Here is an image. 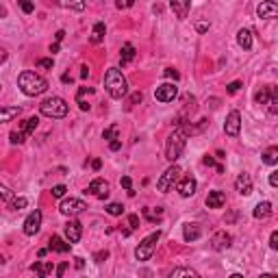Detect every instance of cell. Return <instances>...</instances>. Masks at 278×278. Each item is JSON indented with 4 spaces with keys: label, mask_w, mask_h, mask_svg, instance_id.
I'll return each mask as SVG.
<instances>
[{
    "label": "cell",
    "mask_w": 278,
    "mask_h": 278,
    "mask_svg": "<svg viewBox=\"0 0 278 278\" xmlns=\"http://www.w3.org/2000/svg\"><path fill=\"white\" fill-rule=\"evenodd\" d=\"M235 189H237L242 196H250L252 193V178L248 174H239L235 180Z\"/></svg>",
    "instance_id": "17"
},
{
    "label": "cell",
    "mask_w": 278,
    "mask_h": 278,
    "mask_svg": "<svg viewBox=\"0 0 278 278\" xmlns=\"http://www.w3.org/2000/svg\"><path fill=\"white\" fill-rule=\"evenodd\" d=\"M37 124H39V118H35V115H33V118H29L24 124H22L20 133H22V135H24V139L33 135V133H35V128H37Z\"/></svg>",
    "instance_id": "27"
},
{
    "label": "cell",
    "mask_w": 278,
    "mask_h": 278,
    "mask_svg": "<svg viewBox=\"0 0 278 278\" xmlns=\"http://www.w3.org/2000/svg\"><path fill=\"white\" fill-rule=\"evenodd\" d=\"M104 89L109 91L111 98L120 100L124 98V96L128 94V83L126 78H124V74L120 72L118 68H109L104 74Z\"/></svg>",
    "instance_id": "1"
},
{
    "label": "cell",
    "mask_w": 278,
    "mask_h": 278,
    "mask_svg": "<svg viewBox=\"0 0 278 278\" xmlns=\"http://www.w3.org/2000/svg\"><path fill=\"white\" fill-rule=\"evenodd\" d=\"M200 235H202V228L198 224H185L183 226V239L185 242H196V239H200Z\"/></svg>",
    "instance_id": "19"
},
{
    "label": "cell",
    "mask_w": 278,
    "mask_h": 278,
    "mask_svg": "<svg viewBox=\"0 0 278 278\" xmlns=\"http://www.w3.org/2000/svg\"><path fill=\"white\" fill-rule=\"evenodd\" d=\"M202 161H205V165H215V161H213V156H205V159H202Z\"/></svg>",
    "instance_id": "55"
},
{
    "label": "cell",
    "mask_w": 278,
    "mask_h": 278,
    "mask_svg": "<svg viewBox=\"0 0 278 278\" xmlns=\"http://www.w3.org/2000/svg\"><path fill=\"white\" fill-rule=\"evenodd\" d=\"M176 94H178V89H176V85H172V83H163V85H159L155 89V98L159 103H172L176 98Z\"/></svg>",
    "instance_id": "11"
},
{
    "label": "cell",
    "mask_w": 278,
    "mask_h": 278,
    "mask_svg": "<svg viewBox=\"0 0 278 278\" xmlns=\"http://www.w3.org/2000/svg\"><path fill=\"white\" fill-rule=\"evenodd\" d=\"M115 135H118V124H113V126H109L106 131L103 133L104 139H115Z\"/></svg>",
    "instance_id": "37"
},
{
    "label": "cell",
    "mask_w": 278,
    "mask_h": 278,
    "mask_svg": "<svg viewBox=\"0 0 278 278\" xmlns=\"http://www.w3.org/2000/svg\"><path fill=\"white\" fill-rule=\"evenodd\" d=\"M106 213H109V215H122V213H124V207L118 205V202H111V205L106 207Z\"/></svg>",
    "instance_id": "33"
},
{
    "label": "cell",
    "mask_w": 278,
    "mask_h": 278,
    "mask_svg": "<svg viewBox=\"0 0 278 278\" xmlns=\"http://www.w3.org/2000/svg\"><path fill=\"white\" fill-rule=\"evenodd\" d=\"M133 59H135V46H133V44H124L122 46V54H120V63L126 66V63L133 61Z\"/></svg>",
    "instance_id": "26"
},
{
    "label": "cell",
    "mask_w": 278,
    "mask_h": 278,
    "mask_svg": "<svg viewBox=\"0 0 278 278\" xmlns=\"http://www.w3.org/2000/svg\"><path fill=\"white\" fill-rule=\"evenodd\" d=\"M37 68L50 70V68H52V59H39V61H37Z\"/></svg>",
    "instance_id": "40"
},
{
    "label": "cell",
    "mask_w": 278,
    "mask_h": 278,
    "mask_svg": "<svg viewBox=\"0 0 278 278\" xmlns=\"http://www.w3.org/2000/svg\"><path fill=\"white\" fill-rule=\"evenodd\" d=\"M118 9H128V7H133V4H135V0H118Z\"/></svg>",
    "instance_id": "42"
},
{
    "label": "cell",
    "mask_w": 278,
    "mask_h": 278,
    "mask_svg": "<svg viewBox=\"0 0 278 278\" xmlns=\"http://www.w3.org/2000/svg\"><path fill=\"white\" fill-rule=\"evenodd\" d=\"M226 89H228V94H237V91L242 89V83H239V81H233L228 87H226Z\"/></svg>",
    "instance_id": "41"
},
{
    "label": "cell",
    "mask_w": 278,
    "mask_h": 278,
    "mask_svg": "<svg viewBox=\"0 0 278 278\" xmlns=\"http://www.w3.org/2000/svg\"><path fill=\"white\" fill-rule=\"evenodd\" d=\"M224 202H226V196H224V191H211L207 196V207L208 208H222L224 207Z\"/></svg>",
    "instance_id": "20"
},
{
    "label": "cell",
    "mask_w": 278,
    "mask_h": 278,
    "mask_svg": "<svg viewBox=\"0 0 278 278\" xmlns=\"http://www.w3.org/2000/svg\"><path fill=\"white\" fill-rule=\"evenodd\" d=\"M178 178H180V168L178 165H172V168H168L163 174H161V178L156 180V189H159L161 193H168L170 189H174V185H178Z\"/></svg>",
    "instance_id": "7"
},
{
    "label": "cell",
    "mask_w": 278,
    "mask_h": 278,
    "mask_svg": "<svg viewBox=\"0 0 278 278\" xmlns=\"http://www.w3.org/2000/svg\"><path fill=\"white\" fill-rule=\"evenodd\" d=\"M20 7H22V11L24 13H33L35 4H33V0H20Z\"/></svg>",
    "instance_id": "36"
},
{
    "label": "cell",
    "mask_w": 278,
    "mask_h": 278,
    "mask_svg": "<svg viewBox=\"0 0 278 278\" xmlns=\"http://www.w3.org/2000/svg\"><path fill=\"white\" fill-rule=\"evenodd\" d=\"M122 187L128 189V193H131V196H135V191H133V183H131V178H128V176H122Z\"/></svg>",
    "instance_id": "39"
},
{
    "label": "cell",
    "mask_w": 278,
    "mask_h": 278,
    "mask_svg": "<svg viewBox=\"0 0 278 278\" xmlns=\"http://www.w3.org/2000/svg\"><path fill=\"white\" fill-rule=\"evenodd\" d=\"M106 257H109V252H106V250H103V252H96L94 261H96V263H103V261H104Z\"/></svg>",
    "instance_id": "45"
},
{
    "label": "cell",
    "mask_w": 278,
    "mask_h": 278,
    "mask_svg": "<svg viewBox=\"0 0 278 278\" xmlns=\"http://www.w3.org/2000/svg\"><path fill=\"white\" fill-rule=\"evenodd\" d=\"M189 4H191V0H170V7H172L174 16L180 17V20H185V17H187Z\"/></svg>",
    "instance_id": "18"
},
{
    "label": "cell",
    "mask_w": 278,
    "mask_h": 278,
    "mask_svg": "<svg viewBox=\"0 0 278 278\" xmlns=\"http://www.w3.org/2000/svg\"><path fill=\"white\" fill-rule=\"evenodd\" d=\"M66 270H68V263H61V265H59V267H57V276H59V278H61L63 274H66Z\"/></svg>",
    "instance_id": "48"
},
{
    "label": "cell",
    "mask_w": 278,
    "mask_h": 278,
    "mask_svg": "<svg viewBox=\"0 0 278 278\" xmlns=\"http://www.w3.org/2000/svg\"><path fill=\"white\" fill-rule=\"evenodd\" d=\"M26 205H29V200H26V198H16V200L11 202V208H13V211H20V208H24Z\"/></svg>",
    "instance_id": "34"
},
{
    "label": "cell",
    "mask_w": 278,
    "mask_h": 278,
    "mask_svg": "<svg viewBox=\"0 0 278 278\" xmlns=\"http://www.w3.org/2000/svg\"><path fill=\"white\" fill-rule=\"evenodd\" d=\"M74 265H76L78 270H83V265H85V263H83V259H74Z\"/></svg>",
    "instance_id": "54"
},
{
    "label": "cell",
    "mask_w": 278,
    "mask_h": 278,
    "mask_svg": "<svg viewBox=\"0 0 278 278\" xmlns=\"http://www.w3.org/2000/svg\"><path fill=\"white\" fill-rule=\"evenodd\" d=\"M103 37H104V24H103V22H98V24L94 26V35H91V41H94V44H100V41H103Z\"/></svg>",
    "instance_id": "31"
},
{
    "label": "cell",
    "mask_w": 278,
    "mask_h": 278,
    "mask_svg": "<svg viewBox=\"0 0 278 278\" xmlns=\"http://www.w3.org/2000/svg\"><path fill=\"white\" fill-rule=\"evenodd\" d=\"M9 137H11V143H24V141H26V139H24V135H22L20 131H13V133H11V135H9Z\"/></svg>",
    "instance_id": "38"
},
{
    "label": "cell",
    "mask_w": 278,
    "mask_h": 278,
    "mask_svg": "<svg viewBox=\"0 0 278 278\" xmlns=\"http://www.w3.org/2000/svg\"><path fill=\"white\" fill-rule=\"evenodd\" d=\"M70 245H72V243H70V242L66 243L61 237H57V235H52V237H50V242H48V248L52 250V252H59V254L70 252Z\"/></svg>",
    "instance_id": "21"
},
{
    "label": "cell",
    "mask_w": 278,
    "mask_h": 278,
    "mask_svg": "<svg viewBox=\"0 0 278 278\" xmlns=\"http://www.w3.org/2000/svg\"><path fill=\"white\" fill-rule=\"evenodd\" d=\"M85 208H87V205H85L83 200H78V198H66V200L59 205V211H61L66 217H76V215H81Z\"/></svg>",
    "instance_id": "8"
},
{
    "label": "cell",
    "mask_w": 278,
    "mask_h": 278,
    "mask_svg": "<svg viewBox=\"0 0 278 278\" xmlns=\"http://www.w3.org/2000/svg\"><path fill=\"white\" fill-rule=\"evenodd\" d=\"M17 87H20L22 94H26V96H39L48 89V81L35 72H22L20 76H17Z\"/></svg>",
    "instance_id": "2"
},
{
    "label": "cell",
    "mask_w": 278,
    "mask_h": 278,
    "mask_svg": "<svg viewBox=\"0 0 278 278\" xmlns=\"http://www.w3.org/2000/svg\"><path fill=\"white\" fill-rule=\"evenodd\" d=\"M81 237H83V226H81V222L70 220L68 224H66V239H68L70 243H78V242H81Z\"/></svg>",
    "instance_id": "13"
},
{
    "label": "cell",
    "mask_w": 278,
    "mask_h": 278,
    "mask_svg": "<svg viewBox=\"0 0 278 278\" xmlns=\"http://www.w3.org/2000/svg\"><path fill=\"white\" fill-rule=\"evenodd\" d=\"M20 113H22L20 106H2V109H0V122H11V120L17 118Z\"/></svg>",
    "instance_id": "24"
},
{
    "label": "cell",
    "mask_w": 278,
    "mask_h": 278,
    "mask_svg": "<svg viewBox=\"0 0 278 278\" xmlns=\"http://www.w3.org/2000/svg\"><path fill=\"white\" fill-rule=\"evenodd\" d=\"M57 50H59V41H57V44L50 46V52H57Z\"/></svg>",
    "instance_id": "57"
},
{
    "label": "cell",
    "mask_w": 278,
    "mask_h": 278,
    "mask_svg": "<svg viewBox=\"0 0 278 278\" xmlns=\"http://www.w3.org/2000/svg\"><path fill=\"white\" fill-rule=\"evenodd\" d=\"M0 193H2V200H4V202H9V200H11V191H9V189L4 187V185H2V187H0Z\"/></svg>",
    "instance_id": "46"
},
{
    "label": "cell",
    "mask_w": 278,
    "mask_h": 278,
    "mask_svg": "<svg viewBox=\"0 0 278 278\" xmlns=\"http://www.w3.org/2000/svg\"><path fill=\"white\" fill-rule=\"evenodd\" d=\"M39 111H41V115H46V118L61 120L68 115V103L63 98H59V96H52V98H46L44 103L39 104Z\"/></svg>",
    "instance_id": "4"
},
{
    "label": "cell",
    "mask_w": 278,
    "mask_h": 278,
    "mask_svg": "<svg viewBox=\"0 0 278 278\" xmlns=\"http://www.w3.org/2000/svg\"><path fill=\"white\" fill-rule=\"evenodd\" d=\"M196 180L191 178V176H185L183 180H178V185H176V189H178V193L183 198H189V196H193L196 193Z\"/></svg>",
    "instance_id": "16"
},
{
    "label": "cell",
    "mask_w": 278,
    "mask_h": 278,
    "mask_svg": "<svg viewBox=\"0 0 278 278\" xmlns=\"http://www.w3.org/2000/svg\"><path fill=\"white\" fill-rule=\"evenodd\" d=\"M128 224H131V228H137V226H139V217L137 215H128Z\"/></svg>",
    "instance_id": "47"
},
{
    "label": "cell",
    "mask_w": 278,
    "mask_h": 278,
    "mask_svg": "<svg viewBox=\"0 0 278 278\" xmlns=\"http://www.w3.org/2000/svg\"><path fill=\"white\" fill-rule=\"evenodd\" d=\"M270 245H272V250H276V252H278V230H276V233H272Z\"/></svg>",
    "instance_id": "44"
},
{
    "label": "cell",
    "mask_w": 278,
    "mask_h": 278,
    "mask_svg": "<svg viewBox=\"0 0 278 278\" xmlns=\"http://www.w3.org/2000/svg\"><path fill=\"white\" fill-rule=\"evenodd\" d=\"M270 185H272V187H278V172L270 174Z\"/></svg>",
    "instance_id": "49"
},
{
    "label": "cell",
    "mask_w": 278,
    "mask_h": 278,
    "mask_svg": "<svg viewBox=\"0 0 278 278\" xmlns=\"http://www.w3.org/2000/svg\"><path fill=\"white\" fill-rule=\"evenodd\" d=\"M239 131H242V115H239V111H230L224 124V133L228 137H237Z\"/></svg>",
    "instance_id": "10"
},
{
    "label": "cell",
    "mask_w": 278,
    "mask_h": 278,
    "mask_svg": "<svg viewBox=\"0 0 278 278\" xmlns=\"http://www.w3.org/2000/svg\"><path fill=\"white\" fill-rule=\"evenodd\" d=\"M81 76H83V78L89 76V68H87V66H83V68H81Z\"/></svg>",
    "instance_id": "52"
},
{
    "label": "cell",
    "mask_w": 278,
    "mask_h": 278,
    "mask_svg": "<svg viewBox=\"0 0 278 278\" xmlns=\"http://www.w3.org/2000/svg\"><path fill=\"white\" fill-rule=\"evenodd\" d=\"M139 100H141V94H135V96H133V98H131V103L135 104V103H139Z\"/></svg>",
    "instance_id": "56"
},
{
    "label": "cell",
    "mask_w": 278,
    "mask_h": 278,
    "mask_svg": "<svg viewBox=\"0 0 278 278\" xmlns=\"http://www.w3.org/2000/svg\"><path fill=\"white\" fill-rule=\"evenodd\" d=\"M165 76H168V78H174V81H178V76H180V74L178 72H176V70L174 68H168V70H165Z\"/></svg>",
    "instance_id": "43"
},
{
    "label": "cell",
    "mask_w": 278,
    "mask_h": 278,
    "mask_svg": "<svg viewBox=\"0 0 278 278\" xmlns=\"http://www.w3.org/2000/svg\"><path fill=\"white\" fill-rule=\"evenodd\" d=\"M39 228H41V213L35 208V211L29 213V217L24 220V235L33 237V235L39 233Z\"/></svg>",
    "instance_id": "12"
},
{
    "label": "cell",
    "mask_w": 278,
    "mask_h": 278,
    "mask_svg": "<svg viewBox=\"0 0 278 278\" xmlns=\"http://www.w3.org/2000/svg\"><path fill=\"white\" fill-rule=\"evenodd\" d=\"M87 191H89L91 196L100 198V200H106L109 193H111V187H109V183H106L104 178H94L89 183V187H87Z\"/></svg>",
    "instance_id": "9"
},
{
    "label": "cell",
    "mask_w": 278,
    "mask_h": 278,
    "mask_svg": "<svg viewBox=\"0 0 278 278\" xmlns=\"http://www.w3.org/2000/svg\"><path fill=\"white\" fill-rule=\"evenodd\" d=\"M185 143H187V128H183V126L174 128V133L168 137V143H165V159L176 163V159L185 150Z\"/></svg>",
    "instance_id": "3"
},
{
    "label": "cell",
    "mask_w": 278,
    "mask_h": 278,
    "mask_svg": "<svg viewBox=\"0 0 278 278\" xmlns=\"http://www.w3.org/2000/svg\"><path fill=\"white\" fill-rule=\"evenodd\" d=\"M170 276H172V278H178V276H189V278H196V276H198V272H196V270H191V267H178V270L170 272Z\"/></svg>",
    "instance_id": "30"
},
{
    "label": "cell",
    "mask_w": 278,
    "mask_h": 278,
    "mask_svg": "<svg viewBox=\"0 0 278 278\" xmlns=\"http://www.w3.org/2000/svg\"><path fill=\"white\" fill-rule=\"evenodd\" d=\"M63 37H66V33H63V31H59V33H57V41H61Z\"/></svg>",
    "instance_id": "58"
},
{
    "label": "cell",
    "mask_w": 278,
    "mask_h": 278,
    "mask_svg": "<svg viewBox=\"0 0 278 278\" xmlns=\"http://www.w3.org/2000/svg\"><path fill=\"white\" fill-rule=\"evenodd\" d=\"M66 191H68L66 185H54V187H52V196L54 198H63V196H66Z\"/></svg>",
    "instance_id": "35"
},
{
    "label": "cell",
    "mask_w": 278,
    "mask_h": 278,
    "mask_svg": "<svg viewBox=\"0 0 278 278\" xmlns=\"http://www.w3.org/2000/svg\"><path fill=\"white\" fill-rule=\"evenodd\" d=\"M196 29H198V33H205V31H208V24H205V22H202V24H198Z\"/></svg>",
    "instance_id": "51"
},
{
    "label": "cell",
    "mask_w": 278,
    "mask_h": 278,
    "mask_svg": "<svg viewBox=\"0 0 278 278\" xmlns=\"http://www.w3.org/2000/svg\"><path fill=\"white\" fill-rule=\"evenodd\" d=\"M31 270H33L37 276H41V278L48 276V274H52V265H50V263H35Z\"/></svg>",
    "instance_id": "29"
},
{
    "label": "cell",
    "mask_w": 278,
    "mask_h": 278,
    "mask_svg": "<svg viewBox=\"0 0 278 278\" xmlns=\"http://www.w3.org/2000/svg\"><path fill=\"white\" fill-rule=\"evenodd\" d=\"M257 16L263 17V20H272V17H278V2H272V0H265L257 7Z\"/></svg>",
    "instance_id": "15"
},
{
    "label": "cell",
    "mask_w": 278,
    "mask_h": 278,
    "mask_svg": "<svg viewBox=\"0 0 278 278\" xmlns=\"http://www.w3.org/2000/svg\"><path fill=\"white\" fill-rule=\"evenodd\" d=\"M120 146H122V143H120L118 139H111V146H109V148H111L113 152H115V150H120Z\"/></svg>",
    "instance_id": "50"
},
{
    "label": "cell",
    "mask_w": 278,
    "mask_h": 278,
    "mask_svg": "<svg viewBox=\"0 0 278 278\" xmlns=\"http://www.w3.org/2000/svg\"><path fill=\"white\" fill-rule=\"evenodd\" d=\"M159 239H161V230L150 233L146 239H141V243H139L137 250H135L137 261H148V259L155 254V248H156V242H159Z\"/></svg>",
    "instance_id": "6"
},
{
    "label": "cell",
    "mask_w": 278,
    "mask_h": 278,
    "mask_svg": "<svg viewBox=\"0 0 278 278\" xmlns=\"http://www.w3.org/2000/svg\"><path fill=\"white\" fill-rule=\"evenodd\" d=\"M143 215H146L150 222H159L161 215H163V208H156V211H152V208H146V211H143Z\"/></svg>",
    "instance_id": "32"
},
{
    "label": "cell",
    "mask_w": 278,
    "mask_h": 278,
    "mask_svg": "<svg viewBox=\"0 0 278 278\" xmlns=\"http://www.w3.org/2000/svg\"><path fill=\"white\" fill-rule=\"evenodd\" d=\"M230 243H233V237H230L226 230H217L215 235L211 237V245H213V250H228L230 248Z\"/></svg>",
    "instance_id": "14"
},
{
    "label": "cell",
    "mask_w": 278,
    "mask_h": 278,
    "mask_svg": "<svg viewBox=\"0 0 278 278\" xmlns=\"http://www.w3.org/2000/svg\"><path fill=\"white\" fill-rule=\"evenodd\" d=\"M59 7L72 9V11H83L85 9V0H57Z\"/></svg>",
    "instance_id": "28"
},
{
    "label": "cell",
    "mask_w": 278,
    "mask_h": 278,
    "mask_svg": "<svg viewBox=\"0 0 278 278\" xmlns=\"http://www.w3.org/2000/svg\"><path fill=\"white\" fill-rule=\"evenodd\" d=\"M100 165H103V163H100V159H94V161H91V168H94V170H100Z\"/></svg>",
    "instance_id": "53"
},
{
    "label": "cell",
    "mask_w": 278,
    "mask_h": 278,
    "mask_svg": "<svg viewBox=\"0 0 278 278\" xmlns=\"http://www.w3.org/2000/svg\"><path fill=\"white\" fill-rule=\"evenodd\" d=\"M254 100L259 104H265L270 113H276L278 111V87L276 85H265L254 94Z\"/></svg>",
    "instance_id": "5"
},
{
    "label": "cell",
    "mask_w": 278,
    "mask_h": 278,
    "mask_svg": "<svg viewBox=\"0 0 278 278\" xmlns=\"http://www.w3.org/2000/svg\"><path fill=\"white\" fill-rule=\"evenodd\" d=\"M252 215L257 217V220H265V217H270L272 215V202H259L257 207H254V211H252Z\"/></svg>",
    "instance_id": "22"
},
{
    "label": "cell",
    "mask_w": 278,
    "mask_h": 278,
    "mask_svg": "<svg viewBox=\"0 0 278 278\" xmlns=\"http://www.w3.org/2000/svg\"><path fill=\"white\" fill-rule=\"evenodd\" d=\"M237 44L242 46L243 50H250L252 48V31L250 29H242L237 33Z\"/></svg>",
    "instance_id": "23"
},
{
    "label": "cell",
    "mask_w": 278,
    "mask_h": 278,
    "mask_svg": "<svg viewBox=\"0 0 278 278\" xmlns=\"http://www.w3.org/2000/svg\"><path fill=\"white\" fill-rule=\"evenodd\" d=\"M263 163L265 165H276L278 163V146H270L265 148V152H263Z\"/></svg>",
    "instance_id": "25"
}]
</instances>
